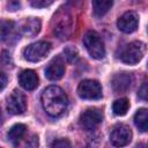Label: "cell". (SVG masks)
<instances>
[{
	"mask_svg": "<svg viewBox=\"0 0 148 148\" xmlns=\"http://www.w3.org/2000/svg\"><path fill=\"white\" fill-rule=\"evenodd\" d=\"M40 101L43 109L51 117L61 116L68 106V97L58 86H50L45 88L42 92Z\"/></svg>",
	"mask_w": 148,
	"mask_h": 148,
	"instance_id": "1",
	"label": "cell"
},
{
	"mask_svg": "<svg viewBox=\"0 0 148 148\" xmlns=\"http://www.w3.org/2000/svg\"><path fill=\"white\" fill-rule=\"evenodd\" d=\"M52 27L54 35L59 39H67L73 30V20L71 12L64 7L59 8V10L53 16Z\"/></svg>",
	"mask_w": 148,
	"mask_h": 148,
	"instance_id": "2",
	"label": "cell"
},
{
	"mask_svg": "<svg viewBox=\"0 0 148 148\" xmlns=\"http://www.w3.org/2000/svg\"><path fill=\"white\" fill-rule=\"evenodd\" d=\"M145 50H146V46L142 42L134 40V42L126 44L125 46H123L120 49V51L118 53V58L124 64L135 65L142 59V57L145 54Z\"/></svg>",
	"mask_w": 148,
	"mask_h": 148,
	"instance_id": "3",
	"label": "cell"
},
{
	"mask_svg": "<svg viewBox=\"0 0 148 148\" xmlns=\"http://www.w3.org/2000/svg\"><path fill=\"white\" fill-rule=\"evenodd\" d=\"M83 45L88 51L89 56L94 59H102L105 56V47L104 43L101 39V36L94 31L89 30L83 36Z\"/></svg>",
	"mask_w": 148,
	"mask_h": 148,
	"instance_id": "4",
	"label": "cell"
},
{
	"mask_svg": "<svg viewBox=\"0 0 148 148\" xmlns=\"http://www.w3.org/2000/svg\"><path fill=\"white\" fill-rule=\"evenodd\" d=\"M51 51V44L46 40H39L30 44L23 51V56L25 60L31 62H37L43 60Z\"/></svg>",
	"mask_w": 148,
	"mask_h": 148,
	"instance_id": "5",
	"label": "cell"
},
{
	"mask_svg": "<svg viewBox=\"0 0 148 148\" xmlns=\"http://www.w3.org/2000/svg\"><path fill=\"white\" fill-rule=\"evenodd\" d=\"M77 95L83 99H99L102 97V87L96 80H83L77 86Z\"/></svg>",
	"mask_w": 148,
	"mask_h": 148,
	"instance_id": "6",
	"label": "cell"
},
{
	"mask_svg": "<svg viewBox=\"0 0 148 148\" xmlns=\"http://www.w3.org/2000/svg\"><path fill=\"white\" fill-rule=\"evenodd\" d=\"M103 120V113L97 108H90L83 111L79 118V124L81 128L90 131L97 127Z\"/></svg>",
	"mask_w": 148,
	"mask_h": 148,
	"instance_id": "7",
	"label": "cell"
},
{
	"mask_svg": "<svg viewBox=\"0 0 148 148\" xmlns=\"http://www.w3.org/2000/svg\"><path fill=\"white\" fill-rule=\"evenodd\" d=\"M132 139V131L131 128L125 124H118L116 125L110 134V141L116 147H123L130 143Z\"/></svg>",
	"mask_w": 148,
	"mask_h": 148,
	"instance_id": "8",
	"label": "cell"
},
{
	"mask_svg": "<svg viewBox=\"0 0 148 148\" xmlns=\"http://www.w3.org/2000/svg\"><path fill=\"white\" fill-rule=\"evenodd\" d=\"M27 99L20 90H13L7 98V110L10 114H21L25 111Z\"/></svg>",
	"mask_w": 148,
	"mask_h": 148,
	"instance_id": "9",
	"label": "cell"
},
{
	"mask_svg": "<svg viewBox=\"0 0 148 148\" xmlns=\"http://www.w3.org/2000/svg\"><path fill=\"white\" fill-rule=\"evenodd\" d=\"M139 24V17L134 12H126L123 14L117 22V25L120 31L125 34H132L136 30Z\"/></svg>",
	"mask_w": 148,
	"mask_h": 148,
	"instance_id": "10",
	"label": "cell"
},
{
	"mask_svg": "<svg viewBox=\"0 0 148 148\" xmlns=\"http://www.w3.org/2000/svg\"><path fill=\"white\" fill-rule=\"evenodd\" d=\"M65 74V62L61 57L53 58L45 68V76L51 81H57Z\"/></svg>",
	"mask_w": 148,
	"mask_h": 148,
	"instance_id": "11",
	"label": "cell"
},
{
	"mask_svg": "<svg viewBox=\"0 0 148 148\" xmlns=\"http://www.w3.org/2000/svg\"><path fill=\"white\" fill-rule=\"evenodd\" d=\"M132 80L133 79H132V75L130 73H126V72L117 73L116 75H113V77L111 80L112 89L116 92H124L131 87Z\"/></svg>",
	"mask_w": 148,
	"mask_h": 148,
	"instance_id": "12",
	"label": "cell"
},
{
	"mask_svg": "<svg viewBox=\"0 0 148 148\" xmlns=\"http://www.w3.org/2000/svg\"><path fill=\"white\" fill-rule=\"evenodd\" d=\"M18 83L25 90H34L38 86V75L32 69L22 71L18 75Z\"/></svg>",
	"mask_w": 148,
	"mask_h": 148,
	"instance_id": "13",
	"label": "cell"
},
{
	"mask_svg": "<svg viewBox=\"0 0 148 148\" xmlns=\"http://www.w3.org/2000/svg\"><path fill=\"white\" fill-rule=\"evenodd\" d=\"M16 28L14 22L12 21H2L1 22V39L7 43H12L13 40L17 39Z\"/></svg>",
	"mask_w": 148,
	"mask_h": 148,
	"instance_id": "14",
	"label": "cell"
},
{
	"mask_svg": "<svg viewBox=\"0 0 148 148\" xmlns=\"http://www.w3.org/2000/svg\"><path fill=\"white\" fill-rule=\"evenodd\" d=\"M21 30L27 36H35L40 30V21L36 17H28L23 21Z\"/></svg>",
	"mask_w": 148,
	"mask_h": 148,
	"instance_id": "15",
	"label": "cell"
},
{
	"mask_svg": "<svg viewBox=\"0 0 148 148\" xmlns=\"http://www.w3.org/2000/svg\"><path fill=\"white\" fill-rule=\"evenodd\" d=\"M27 132V126L23 124H15L10 127L9 132H8V139L10 142H13L14 145H17L18 141L24 136Z\"/></svg>",
	"mask_w": 148,
	"mask_h": 148,
	"instance_id": "16",
	"label": "cell"
},
{
	"mask_svg": "<svg viewBox=\"0 0 148 148\" xmlns=\"http://www.w3.org/2000/svg\"><path fill=\"white\" fill-rule=\"evenodd\" d=\"M134 124L141 132L148 131V109H139L134 114Z\"/></svg>",
	"mask_w": 148,
	"mask_h": 148,
	"instance_id": "17",
	"label": "cell"
},
{
	"mask_svg": "<svg viewBox=\"0 0 148 148\" xmlns=\"http://www.w3.org/2000/svg\"><path fill=\"white\" fill-rule=\"evenodd\" d=\"M92 12L96 16H103L113 5V0H92Z\"/></svg>",
	"mask_w": 148,
	"mask_h": 148,
	"instance_id": "18",
	"label": "cell"
},
{
	"mask_svg": "<svg viewBox=\"0 0 148 148\" xmlns=\"http://www.w3.org/2000/svg\"><path fill=\"white\" fill-rule=\"evenodd\" d=\"M128 108H130V102L127 98H119V99L114 101L112 104L113 113L117 116H124L127 112Z\"/></svg>",
	"mask_w": 148,
	"mask_h": 148,
	"instance_id": "19",
	"label": "cell"
},
{
	"mask_svg": "<svg viewBox=\"0 0 148 148\" xmlns=\"http://www.w3.org/2000/svg\"><path fill=\"white\" fill-rule=\"evenodd\" d=\"M64 54H65V58L68 60V61H74L76 60L77 58V50L75 47H72V46H67L65 50H64Z\"/></svg>",
	"mask_w": 148,
	"mask_h": 148,
	"instance_id": "20",
	"label": "cell"
},
{
	"mask_svg": "<svg viewBox=\"0 0 148 148\" xmlns=\"http://www.w3.org/2000/svg\"><path fill=\"white\" fill-rule=\"evenodd\" d=\"M30 5L36 8H44L54 2V0H29Z\"/></svg>",
	"mask_w": 148,
	"mask_h": 148,
	"instance_id": "21",
	"label": "cell"
},
{
	"mask_svg": "<svg viewBox=\"0 0 148 148\" xmlns=\"http://www.w3.org/2000/svg\"><path fill=\"white\" fill-rule=\"evenodd\" d=\"M138 96H139L140 99L148 102V81L145 82V83L140 87V89H139V91H138Z\"/></svg>",
	"mask_w": 148,
	"mask_h": 148,
	"instance_id": "22",
	"label": "cell"
},
{
	"mask_svg": "<svg viewBox=\"0 0 148 148\" xmlns=\"http://www.w3.org/2000/svg\"><path fill=\"white\" fill-rule=\"evenodd\" d=\"M51 146H52V147H71V142H69L67 139L61 138V139L54 140V141L51 143Z\"/></svg>",
	"mask_w": 148,
	"mask_h": 148,
	"instance_id": "23",
	"label": "cell"
},
{
	"mask_svg": "<svg viewBox=\"0 0 148 148\" xmlns=\"http://www.w3.org/2000/svg\"><path fill=\"white\" fill-rule=\"evenodd\" d=\"M1 62L3 66H9L13 64L12 61V57L7 51H2V56H1Z\"/></svg>",
	"mask_w": 148,
	"mask_h": 148,
	"instance_id": "24",
	"label": "cell"
},
{
	"mask_svg": "<svg viewBox=\"0 0 148 148\" xmlns=\"http://www.w3.org/2000/svg\"><path fill=\"white\" fill-rule=\"evenodd\" d=\"M7 7H8V10L14 12V10H17L21 7V2H20V0H8Z\"/></svg>",
	"mask_w": 148,
	"mask_h": 148,
	"instance_id": "25",
	"label": "cell"
},
{
	"mask_svg": "<svg viewBox=\"0 0 148 148\" xmlns=\"http://www.w3.org/2000/svg\"><path fill=\"white\" fill-rule=\"evenodd\" d=\"M0 80H1V86H0V89L1 90H3V88L6 87V83H7V76H6V74L3 73V72H1L0 73Z\"/></svg>",
	"mask_w": 148,
	"mask_h": 148,
	"instance_id": "26",
	"label": "cell"
},
{
	"mask_svg": "<svg viewBox=\"0 0 148 148\" xmlns=\"http://www.w3.org/2000/svg\"><path fill=\"white\" fill-rule=\"evenodd\" d=\"M81 1H82V0H68V2L72 3V5H74V6H75V5H79Z\"/></svg>",
	"mask_w": 148,
	"mask_h": 148,
	"instance_id": "27",
	"label": "cell"
}]
</instances>
